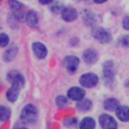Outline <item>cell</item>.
I'll use <instances>...</instances> for the list:
<instances>
[{"instance_id": "cell-20", "label": "cell", "mask_w": 129, "mask_h": 129, "mask_svg": "<svg viewBox=\"0 0 129 129\" xmlns=\"http://www.w3.org/2000/svg\"><path fill=\"white\" fill-rule=\"evenodd\" d=\"M10 118V110L6 107H0V121H6Z\"/></svg>"}, {"instance_id": "cell-5", "label": "cell", "mask_w": 129, "mask_h": 129, "mask_svg": "<svg viewBox=\"0 0 129 129\" xmlns=\"http://www.w3.org/2000/svg\"><path fill=\"white\" fill-rule=\"evenodd\" d=\"M63 63L69 73H75L77 70L78 66H79V59L75 56H68L64 58Z\"/></svg>"}, {"instance_id": "cell-21", "label": "cell", "mask_w": 129, "mask_h": 129, "mask_svg": "<svg viewBox=\"0 0 129 129\" xmlns=\"http://www.w3.org/2000/svg\"><path fill=\"white\" fill-rule=\"evenodd\" d=\"M9 43V38L7 34L5 33H0V47L1 48H5L7 47Z\"/></svg>"}, {"instance_id": "cell-1", "label": "cell", "mask_w": 129, "mask_h": 129, "mask_svg": "<svg viewBox=\"0 0 129 129\" xmlns=\"http://www.w3.org/2000/svg\"><path fill=\"white\" fill-rule=\"evenodd\" d=\"M39 112L34 105L28 104L23 109L22 114H20V120L24 123H34L38 119Z\"/></svg>"}, {"instance_id": "cell-17", "label": "cell", "mask_w": 129, "mask_h": 129, "mask_svg": "<svg viewBox=\"0 0 129 129\" xmlns=\"http://www.w3.org/2000/svg\"><path fill=\"white\" fill-rule=\"evenodd\" d=\"M19 91H20L19 88H17V87H15V86H11L10 88L7 91V100H8L9 102H15L18 98Z\"/></svg>"}, {"instance_id": "cell-10", "label": "cell", "mask_w": 129, "mask_h": 129, "mask_svg": "<svg viewBox=\"0 0 129 129\" xmlns=\"http://www.w3.org/2000/svg\"><path fill=\"white\" fill-rule=\"evenodd\" d=\"M9 6H10L11 10H13L14 15L16 16V18L20 19L23 17V8H24L23 4H20L17 0H9Z\"/></svg>"}, {"instance_id": "cell-13", "label": "cell", "mask_w": 129, "mask_h": 129, "mask_svg": "<svg viewBox=\"0 0 129 129\" xmlns=\"http://www.w3.org/2000/svg\"><path fill=\"white\" fill-rule=\"evenodd\" d=\"M116 111L119 120L123 121V122L129 121V107H119Z\"/></svg>"}, {"instance_id": "cell-12", "label": "cell", "mask_w": 129, "mask_h": 129, "mask_svg": "<svg viewBox=\"0 0 129 129\" xmlns=\"http://www.w3.org/2000/svg\"><path fill=\"white\" fill-rule=\"evenodd\" d=\"M113 76H114V69L112 67V62L108 61L104 64V79L107 82V84H111L113 80Z\"/></svg>"}, {"instance_id": "cell-8", "label": "cell", "mask_w": 129, "mask_h": 129, "mask_svg": "<svg viewBox=\"0 0 129 129\" xmlns=\"http://www.w3.org/2000/svg\"><path fill=\"white\" fill-rule=\"evenodd\" d=\"M68 98L73 101H80L84 99L85 96V91L80 87H71L68 91Z\"/></svg>"}, {"instance_id": "cell-25", "label": "cell", "mask_w": 129, "mask_h": 129, "mask_svg": "<svg viewBox=\"0 0 129 129\" xmlns=\"http://www.w3.org/2000/svg\"><path fill=\"white\" fill-rule=\"evenodd\" d=\"M76 119L75 118H71V119H68V120L64 121V125L66 126H70V127H75L76 126Z\"/></svg>"}, {"instance_id": "cell-29", "label": "cell", "mask_w": 129, "mask_h": 129, "mask_svg": "<svg viewBox=\"0 0 129 129\" xmlns=\"http://www.w3.org/2000/svg\"><path fill=\"white\" fill-rule=\"evenodd\" d=\"M19 129H26V128H19Z\"/></svg>"}, {"instance_id": "cell-7", "label": "cell", "mask_w": 129, "mask_h": 129, "mask_svg": "<svg viewBox=\"0 0 129 129\" xmlns=\"http://www.w3.org/2000/svg\"><path fill=\"white\" fill-rule=\"evenodd\" d=\"M78 13L75 8L73 7H67V8H63L61 10V18L64 20V22H74V20L77 18Z\"/></svg>"}, {"instance_id": "cell-6", "label": "cell", "mask_w": 129, "mask_h": 129, "mask_svg": "<svg viewBox=\"0 0 129 129\" xmlns=\"http://www.w3.org/2000/svg\"><path fill=\"white\" fill-rule=\"evenodd\" d=\"M100 125L103 129H117L118 127L116 120L108 114H102L100 117Z\"/></svg>"}, {"instance_id": "cell-26", "label": "cell", "mask_w": 129, "mask_h": 129, "mask_svg": "<svg viewBox=\"0 0 129 129\" xmlns=\"http://www.w3.org/2000/svg\"><path fill=\"white\" fill-rule=\"evenodd\" d=\"M122 26L125 29H127V31H129V16H126L125 18H123L122 20Z\"/></svg>"}, {"instance_id": "cell-27", "label": "cell", "mask_w": 129, "mask_h": 129, "mask_svg": "<svg viewBox=\"0 0 129 129\" xmlns=\"http://www.w3.org/2000/svg\"><path fill=\"white\" fill-rule=\"evenodd\" d=\"M39 1H40L42 5H49L50 2H52L53 0H39Z\"/></svg>"}, {"instance_id": "cell-9", "label": "cell", "mask_w": 129, "mask_h": 129, "mask_svg": "<svg viewBox=\"0 0 129 129\" xmlns=\"http://www.w3.org/2000/svg\"><path fill=\"white\" fill-rule=\"evenodd\" d=\"M32 49H33L34 54H35V57L38 59H43V58H45V57H47L48 50H47V48L44 47V44H42V43H40V42L33 43Z\"/></svg>"}, {"instance_id": "cell-22", "label": "cell", "mask_w": 129, "mask_h": 129, "mask_svg": "<svg viewBox=\"0 0 129 129\" xmlns=\"http://www.w3.org/2000/svg\"><path fill=\"white\" fill-rule=\"evenodd\" d=\"M56 102H57V104H58V107L63 108V107H66L67 105V99L64 98V96L60 95V96H58V98L56 99Z\"/></svg>"}, {"instance_id": "cell-2", "label": "cell", "mask_w": 129, "mask_h": 129, "mask_svg": "<svg viewBox=\"0 0 129 129\" xmlns=\"http://www.w3.org/2000/svg\"><path fill=\"white\" fill-rule=\"evenodd\" d=\"M98 83H99V77L95 74H92V73L85 74L79 79V84L83 87H86V88H92V87L96 86Z\"/></svg>"}, {"instance_id": "cell-3", "label": "cell", "mask_w": 129, "mask_h": 129, "mask_svg": "<svg viewBox=\"0 0 129 129\" xmlns=\"http://www.w3.org/2000/svg\"><path fill=\"white\" fill-rule=\"evenodd\" d=\"M93 36H94V39H96V40L101 43H109V42H111V40H112L111 34L105 28H102V27H98V28L94 29Z\"/></svg>"}, {"instance_id": "cell-18", "label": "cell", "mask_w": 129, "mask_h": 129, "mask_svg": "<svg viewBox=\"0 0 129 129\" xmlns=\"http://www.w3.org/2000/svg\"><path fill=\"white\" fill-rule=\"evenodd\" d=\"M80 129H94L95 128V121L92 118H84L79 125Z\"/></svg>"}, {"instance_id": "cell-14", "label": "cell", "mask_w": 129, "mask_h": 129, "mask_svg": "<svg viewBox=\"0 0 129 129\" xmlns=\"http://www.w3.org/2000/svg\"><path fill=\"white\" fill-rule=\"evenodd\" d=\"M103 105H104V109L108 111H116L119 108V101L116 99H107Z\"/></svg>"}, {"instance_id": "cell-15", "label": "cell", "mask_w": 129, "mask_h": 129, "mask_svg": "<svg viewBox=\"0 0 129 129\" xmlns=\"http://www.w3.org/2000/svg\"><path fill=\"white\" fill-rule=\"evenodd\" d=\"M26 22L29 26L32 27H35L39 23V18H38V15H36L35 11L33 10H29L26 13Z\"/></svg>"}, {"instance_id": "cell-24", "label": "cell", "mask_w": 129, "mask_h": 129, "mask_svg": "<svg viewBox=\"0 0 129 129\" xmlns=\"http://www.w3.org/2000/svg\"><path fill=\"white\" fill-rule=\"evenodd\" d=\"M60 5H61V4H54L53 6L51 7V10L53 11V13H59V11L61 13V10H62L63 8L60 6Z\"/></svg>"}, {"instance_id": "cell-4", "label": "cell", "mask_w": 129, "mask_h": 129, "mask_svg": "<svg viewBox=\"0 0 129 129\" xmlns=\"http://www.w3.org/2000/svg\"><path fill=\"white\" fill-rule=\"evenodd\" d=\"M8 80L11 83V86H15L19 89H22L25 84L24 77L16 71H11L10 74H8Z\"/></svg>"}, {"instance_id": "cell-23", "label": "cell", "mask_w": 129, "mask_h": 129, "mask_svg": "<svg viewBox=\"0 0 129 129\" xmlns=\"http://www.w3.org/2000/svg\"><path fill=\"white\" fill-rule=\"evenodd\" d=\"M119 43L123 47H129V35H125L119 40Z\"/></svg>"}, {"instance_id": "cell-16", "label": "cell", "mask_w": 129, "mask_h": 129, "mask_svg": "<svg viewBox=\"0 0 129 129\" xmlns=\"http://www.w3.org/2000/svg\"><path fill=\"white\" fill-rule=\"evenodd\" d=\"M17 52H18L17 47H11L10 49L6 50V52H5V54H4V60L6 61V62H9V61L14 60L15 57L17 56Z\"/></svg>"}, {"instance_id": "cell-19", "label": "cell", "mask_w": 129, "mask_h": 129, "mask_svg": "<svg viewBox=\"0 0 129 129\" xmlns=\"http://www.w3.org/2000/svg\"><path fill=\"white\" fill-rule=\"evenodd\" d=\"M92 108V102L89 100H80L77 104V109L80 110V111H88Z\"/></svg>"}, {"instance_id": "cell-28", "label": "cell", "mask_w": 129, "mask_h": 129, "mask_svg": "<svg viewBox=\"0 0 129 129\" xmlns=\"http://www.w3.org/2000/svg\"><path fill=\"white\" fill-rule=\"evenodd\" d=\"M94 1H95L96 4H103V2H105L107 0H94Z\"/></svg>"}, {"instance_id": "cell-11", "label": "cell", "mask_w": 129, "mask_h": 129, "mask_svg": "<svg viewBox=\"0 0 129 129\" xmlns=\"http://www.w3.org/2000/svg\"><path fill=\"white\" fill-rule=\"evenodd\" d=\"M98 58H99L98 52L93 49H87V50H85L84 53H83V59H84L85 62L88 64L95 63L96 61H98Z\"/></svg>"}]
</instances>
